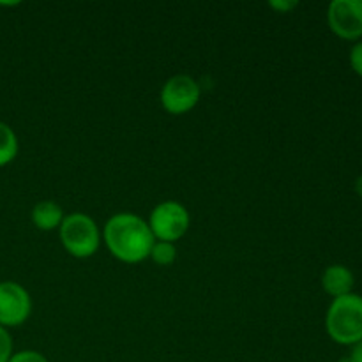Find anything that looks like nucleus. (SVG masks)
Segmentation results:
<instances>
[{
    "mask_svg": "<svg viewBox=\"0 0 362 362\" xmlns=\"http://www.w3.org/2000/svg\"><path fill=\"white\" fill-rule=\"evenodd\" d=\"M103 239L110 253L124 264L147 260L156 243L148 223L131 212L112 216L103 230Z\"/></svg>",
    "mask_w": 362,
    "mask_h": 362,
    "instance_id": "1",
    "label": "nucleus"
},
{
    "mask_svg": "<svg viewBox=\"0 0 362 362\" xmlns=\"http://www.w3.org/2000/svg\"><path fill=\"white\" fill-rule=\"evenodd\" d=\"M325 329L338 345L354 346L362 341V296L352 292L332 299L325 315Z\"/></svg>",
    "mask_w": 362,
    "mask_h": 362,
    "instance_id": "2",
    "label": "nucleus"
},
{
    "mask_svg": "<svg viewBox=\"0 0 362 362\" xmlns=\"http://www.w3.org/2000/svg\"><path fill=\"white\" fill-rule=\"evenodd\" d=\"M59 233L64 250L74 258H90L101 244L98 225L90 216L83 212H73L66 216Z\"/></svg>",
    "mask_w": 362,
    "mask_h": 362,
    "instance_id": "3",
    "label": "nucleus"
},
{
    "mask_svg": "<svg viewBox=\"0 0 362 362\" xmlns=\"http://www.w3.org/2000/svg\"><path fill=\"white\" fill-rule=\"evenodd\" d=\"M189 212L179 202H163L156 205L148 218V228L156 240L173 243L182 239L189 228Z\"/></svg>",
    "mask_w": 362,
    "mask_h": 362,
    "instance_id": "4",
    "label": "nucleus"
},
{
    "mask_svg": "<svg viewBox=\"0 0 362 362\" xmlns=\"http://www.w3.org/2000/svg\"><path fill=\"white\" fill-rule=\"evenodd\" d=\"M200 85L189 74H175L161 88V106L172 115L191 112L200 101Z\"/></svg>",
    "mask_w": 362,
    "mask_h": 362,
    "instance_id": "5",
    "label": "nucleus"
},
{
    "mask_svg": "<svg viewBox=\"0 0 362 362\" xmlns=\"http://www.w3.org/2000/svg\"><path fill=\"white\" fill-rule=\"evenodd\" d=\"M329 28L345 41L362 37V0H332L327 9Z\"/></svg>",
    "mask_w": 362,
    "mask_h": 362,
    "instance_id": "6",
    "label": "nucleus"
},
{
    "mask_svg": "<svg viewBox=\"0 0 362 362\" xmlns=\"http://www.w3.org/2000/svg\"><path fill=\"white\" fill-rule=\"evenodd\" d=\"M32 313L30 293L16 281H0V325L18 327Z\"/></svg>",
    "mask_w": 362,
    "mask_h": 362,
    "instance_id": "7",
    "label": "nucleus"
},
{
    "mask_svg": "<svg viewBox=\"0 0 362 362\" xmlns=\"http://www.w3.org/2000/svg\"><path fill=\"white\" fill-rule=\"evenodd\" d=\"M354 285H356L354 272L343 264L329 265L324 271V274H322V288L332 299H338V297L352 293Z\"/></svg>",
    "mask_w": 362,
    "mask_h": 362,
    "instance_id": "8",
    "label": "nucleus"
},
{
    "mask_svg": "<svg viewBox=\"0 0 362 362\" xmlns=\"http://www.w3.org/2000/svg\"><path fill=\"white\" fill-rule=\"evenodd\" d=\"M30 218L37 230H41V232H52V230L60 228L66 216H64L62 207L59 204H55L52 200H42L34 205Z\"/></svg>",
    "mask_w": 362,
    "mask_h": 362,
    "instance_id": "9",
    "label": "nucleus"
},
{
    "mask_svg": "<svg viewBox=\"0 0 362 362\" xmlns=\"http://www.w3.org/2000/svg\"><path fill=\"white\" fill-rule=\"evenodd\" d=\"M18 136L9 124L0 120V168L14 161L18 156Z\"/></svg>",
    "mask_w": 362,
    "mask_h": 362,
    "instance_id": "10",
    "label": "nucleus"
},
{
    "mask_svg": "<svg viewBox=\"0 0 362 362\" xmlns=\"http://www.w3.org/2000/svg\"><path fill=\"white\" fill-rule=\"evenodd\" d=\"M152 260L158 265H163V267H168L173 262L177 260V247L173 243H165V240H156L154 246L151 250Z\"/></svg>",
    "mask_w": 362,
    "mask_h": 362,
    "instance_id": "11",
    "label": "nucleus"
},
{
    "mask_svg": "<svg viewBox=\"0 0 362 362\" xmlns=\"http://www.w3.org/2000/svg\"><path fill=\"white\" fill-rule=\"evenodd\" d=\"M13 354V338H11L9 331L0 325V362H7Z\"/></svg>",
    "mask_w": 362,
    "mask_h": 362,
    "instance_id": "12",
    "label": "nucleus"
},
{
    "mask_svg": "<svg viewBox=\"0 0 362 362\" xmlns=\"http://www.w3.org/2000/svg\"><path fill=\"white\" fill-rule=\"evenodd\" d=\"M7 362H48V359L37 350H21V352L13 354Z\"/></svg>",
    "mask_w": 362,
    "mask_h": 362,
    "instance_id": "13",
    "label": "nucleus"
},
{
    "mask_svg": "<svg viewBox=\"0 0 362 362\" xmlns=\"http://www.w3.org/2000/svg\"><path fill=\"white\" fill-rule=\"evenodd\" d=\"M350 67L357 76L362 78V41H357L350 49Z\"/></svg>",
    "mask_w": 362,
    "mask_h": 362,
    "instance_id": "14",
    "label": "nucleus"
},
{
    "mask_svg": "<svg viewBox=\"0 0 362 362\" xmlns=\"http://www.w3.org/2000/svg\"><path fill=\"white\" fill-rule=\"evenodd\" d=\"M296 6H297V2H283V0H279V2H276V0H274V2H271L272 9L278 11L279 14L288 13V11L296 9Z\"/></svg>",
    "mask_w": 362,
    "mask_h": 362,
    "instance_id": "15",
    "label": "nucleus"
},
{
    "mask_svg": "<svg viewBox=\"0 0 362 362\" xmlns=\"http://www.w3.org/2000/svg\"><path fill=\"white\" fill-rule=\"evenodd\" d=\"M345 362H362V341L356 343L350 350V356L346 357Z\"/></svg>",
    "mask_w": 362,
    "mask_h": 362,
    "instance_id": "16",
    "label": "nucleus"
},
{
    "mask_svg": "<svg viewBox=\"0 0 362 362\" xmlns=\"http://www.w3.org/2000/svg\"><path fill=\"white\" fill-rule=\"evenodd\" d=\"M354 189H356V193L362 198V175H359L356 179V184H354Z\"/></svg>",
    "mask_w": 362,
    "mask_h": 362,
    "instance_id": "17",
    "label": "nucleus"
},
{
    "mask_svg": "<svg viewBox=\"0 0 362 362\" xmlns=\"http://www.w3.org/2000/svg\"><path fill=\"white\" fill-rule=\"evenodd\" d=\"M341 362H345V361H341Z\"/></svg>",
    "mask_w": 362,
    "mask_h": 362,
    "instance_id": "18",
    "label": "nucleus"
}]
</instances>
